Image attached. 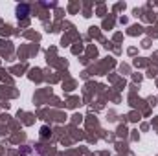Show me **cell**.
Wrapping results in <instances>:
<instances>
[{"instance_id":"cell-1","label":"cell","mask_w":158,"mask_h":156,"mask_svg":"<svg viewBox=\"0 0 158 156\" xmlns=\"http://www.w3.org/2000/svg\"><path fill=\"white\" fill-rule=\"evenodd\" d=\"M28 13H30V6H19L17 7V17L19 18H24Z\"/></svg>"}]
</instances>
